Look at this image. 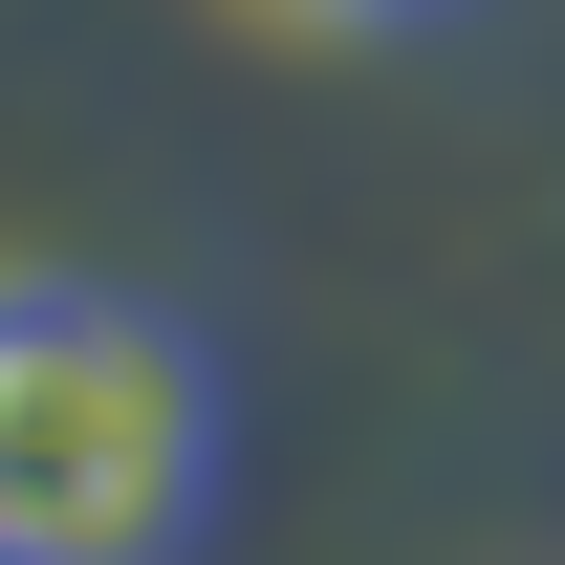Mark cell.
<instances>
[{"mask_svg":"<svg viewBox=\"0 0 565 565\" xmlns=\"http://www.w3.org/2000/svg\"><path fill=\"white\" fill-rule=\"evenodd\" d=\"M217 522V349L152 282L0 262V565H174Z\"/></svg>","mask_w":565,"mask_h":565,"instance_id":"6da1fadb","label":"cell"},{"mask_svg":"<svg viewBox=\"0 0 565 565\" xmlns=\"http://www.w3.org/2000/svg\"><path fill=\"white\" fill-rule=\"evenodd\" d=\"M282 22H435V0H282Z\"/></svg>","mask_w":565,"mask_h":565,"instance_id":"7a4b0ae2","label":"cell"}]
</instances>
